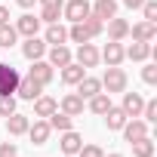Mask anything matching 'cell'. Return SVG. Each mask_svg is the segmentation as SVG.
Instances as JSON below:
<instances>
[{
	"mask_svg": "<svg viewBox=\"0 0 157 157\" xmlns=\"http://www.w3.org/2000/svg\"><path fill=\"white\" fill-rule=\"evenodd\" d=\"M99 80H102V90H108V96L111 93H123L126 90V71L120 65H108V71L99 77Z\"/></svg>",
	"mask_w": 157,
	"mask_h": 157,
	"instance_id": "6da1fadb",
	"label": "cell"
},
{
	"mask_svg": "<svg viewBox=\"0 0 157 157\" xmlns=\"http://www.w3.org/2000/svg\"><path fill=\"white\" fill-rule=\"evenodd\" d=\"M90 13H93L90 10V0H68V3H62V16L68 22H83Z\"/></svg>",
	"mask_w": 157,
	"mask_h": 157,
	"instance_id": "7a4b0ae2",
	"label": "cell"
},
{
	"mask_svg": "<svg viewBox=\"0 0 157 157\" xmlns=\"http://www.w3.org/2000/svg\"><path fill=\"white\" fill-rule=\"evenodd\" d=\"M19 86V71L13 65H3L0 62V96H13Z\"/></svg>",
	"mask_w": 157,
	"mask_h": 157,
	"instance_id": "3957f363",
	"label": "cell"
},
{
	"mask_svg": "<svg viewBox=\"0 0 157 157\" xmlns=\"http://www.w3.org/2000/svg\"><path fill=\"white\" fill-rule=\"evenodd\" d=\"M148 126H151V123H145L142 117H129V120L123 123V129H120V132H123V139H126V142H136V139L148 136Z\"/></svg>",
	"mask_w": 157,
	"mask_h": 157,
	"instance_id": "277c9868",
	"label": "cell"
},
{
	"mask_svg": "<svg viewBox=\"0 0 157 157\" xmlns=\"http://www.w3.org/2000/svg\"><path fill=\"white\" fill-rule=\"evenodd\" d=\"M16 34H22V37H34L37 31H40V19L37 16H31V13H25V16H19L16 19Z\"/></svg>",
	"mask_w": 157,
	"mask_h": 157,
	"instance_id": "5b68a950",
	"label": "cell"
},
{
	"mask_svg": "<svg viewBox=\"0 0 157 157\" xmlns=\"http://www.w3.org/2000/svg\"><path fill=\"white\" fill-rule=\"evenodd\" d=\"M43 52H46V40H40L37 34H34V37H28V40L22 43V56H25L28 62H37V59H43Z\"/></svg>",
	"mask_w": 157,
	"mask_h": 157,
	"instance_id": "8992f818",
	"label": "cell"
},
{
	"mask_svg": "<svg viewBox=\"0 0 157 157\" xmlns=\"http://www.w3.org/2000/svg\"><path fill=\"white\" fill-rule=\"evenodd\" d=\"M102 59H99V49L93 43H77V65H83V68H96Z\"/></svg>",
	"mask_w": 157,
	"mask_h": 157,
	"instance_id": "52a82bcc",
	"label": "cell"
},
{
	"mask_svg": "<svg viewBox=\"0 0 157 157\" xmlns=\"http://www.w3.org/2000/svg\"><path fill=\"white\" fill-rule=\"evenodd\" d=\"M52 74H56V71H52V65H49V62H43V59H37V62L31 65V71H28V77H31V80H37L40 86H46V83L52 80Z\"/></svg>",
	"mask_w": 157,
	"mask_h": 157,
	"instance_id": "ba28073f",
	"label": "cell"
},
{
	"mask_svg": "<svg viewBox=\"0 0 157 157\" xmlns=\"http://www.w3.org/2000/svg\"><path fill=\"white\" fill-rule=\"evenodd\" d=\"M16 93H19V99H25V102H34V99L43 93V86H40L37 80H31V77H19V86H16Z\"/></svg>",
	"mask_w": 157,
	"mask_h": 157,
	"instance_id": "9c48e42d",
	"label": "cell"
},
{
	"mask_svg": "<svg viewBox=\"0 0 157 157\" xmlns=\"http://www.w3.org/2000/svg\"><path fill=\"white\" fill-rule=\"evenodd\" d=\"M129 34H132V40H145V43H151L154 37H157V22H139V25H129Z\"/></svg>",
	"mask_w": 157,
	"mask_h": 157,
	"instance_id": "30bf717a",
	"label": "cell"
},
{
	"mask_svg": "<svg viewBox=\"0 0 157 157\" xmlns=\"http://www.w3.org/2000/svg\"><path fill=\"white\" fill-rule=\"evenodd\" d=\"M102 117H105V126H108V129H114V132H120V129H123V123L129 120V114H126L123 108H117V105H111Z\"/></svg>",
	"mask_w": 157,
	"mask_h": 157,
	"instance_id": "8fae6325",
	"label": "cell"
},
{
	"mask_svg": "<svg viewBox=\"0 0 157 157\" xmlns=\"http://www.w3.org/2000/svg\"><path fill=\"white\" fill-rule=\"evenodd\" d=\"M80 145H83V139H80V132H74V129H65V132H62V139H59L62 154H74V157H77Z\"/></svg>",
	"mask_w": 157,
	"mask_h": 157,
	"instance_id": "7c38bea8",
	"label": "cell"
},
{
	"mask_svg": "<svg viewBox=\"0 0 157 157\" xmlns=\"http://www.w3.org/2000/svg\"><path fill=\"white\" fill-rule=\"evenodd\" d=\"M151 52H154V49H151V43H145V40H132L129 46H123V56L132 59V62H145Z\"/></svg>",
	"mask_w": 157,
	"mask_h": 157,
	"instance_id": "4fadbf2b",
	"label": "cell"
},
{
	"mask_svg": "<svg viewBox=\"0 0 157 157\" xmlns=\"http://www.w3.org/2000/svg\"><path fill=\"white\" fill-rule=\"evenodd\" d=\"M96 93H102V80H99V77H90V74H83V80L77 83V96H80V99L86 102V99H93Z\"/></svg>",
	"mask_w": 157,
	"mask_h": 157,
	"instance_id": "5bb4252c",
	"label": "cell"
},
{
	"mask_svg": "<svg viewBox=\"0 0 157 157\" xmlns=\"http://www.w3.org/2000/svg\"><path fill=\"white\" fill-rule=\"evenodd\" d=\"M99 59H105L108 65H120V62L126 59V56H123V43H120V40H108V46L99 52Z\"/></svg>",
	"mask_w": 157,
	"mask_h": 157,
	"instance_id": "9a60e30c",
	"label": "cell"
},
{
	"mask_svg": "<svg viewBox=\"0 0 157 157\" xmlns=\"http://www.w3.org/2000/svg\"><path fill=\"white\" fill-rule=\"evenodd\" d=\"M49 132H52L49 120H34V123L28 126V136H31V142H34V145H46Z\"/></svg>",
	"mask_w": 157,
	"mask_h": 157,
	"instance_id": "2e32d148",
	"label": "cell"
},
{
	"mask_svg": "<svg viewBox=\"0 0 157 157\" xmlns=\"http://www.w3.org/2000/svg\"><path fill=\"white\" fill-rule=\"evenodd\" d=\"M83 105H86V102L77 96V93H68V96L62 99V105H59V108H62L68 117H80V114H83Z\"/></svg>",
	"mask_w": 157,
	"mask_h": 157,
	"instance_id": "e0dca14e",
	"label": "cell"
},
{
	"mask_svg": "<svg viewBox=\"0 0 157 157\" xmlns=\"http://www.w3.org/2000/svg\"><path fill=\"white\" fill-rule=\"evenodd\" d=\"M90 10H93V16H96V19L108 22V19H114V16H117V0H96Z\"/></svg>",
	"mask_w": 157,
	"mask_h": 157,
	"instance_id": "ac0fdd59",
	"label": "cell"
},
{
	"mask_svg": "<svg viewBox=\"0 0 157 157\" xmlns=\"http://www.w3.org/2000/svg\"><path fill=\"white\" fill-rule=\"evenodd\" d=\"M83 74H86V68L83 65H77V62H68L65 68H62V80L68 83V86H77L83 80Z\"/></svg>",
	"mask_w": 157,
	"mask_h": 157,
	"instance_id": "d6986e66",
	"label": "cell"
},
{
	"mask_svg": "<svg viewBox=\"0 0 157 157\" xmlns=\"http://www.w3.org/2000/svg\"><path fill=\"white\" fill-rule=\"evenodd\" d=\"M68 62H74V56H71V49H68L65 43L49 46V65H52V68H65Z\"/></svg>",
	"mask_w": 157,
	"mask_h": 157,
	"instance_id": "ffe728a7",
	"label": "cell"
},
{
	"mask_svg": "<svg viewBox=\"0 0 157 157\" xmlns=\"http://www.w3.org/2000/svg\"><path fill=\"white\" fill-rule=\"evenodd\" d=\"M120 108H123L129 117H139L142 108H145V99H142L139 93H126V90H123V105H120Z\"/></svg>",
	"mask_w": 157,
	"mask_h": 157,
	"instance_id": "44dd1931",
	"label": "cell"
},
{
	"mask_svg": "<svg viewBox=\"0 0 157 157\" xmlns=\"http://www.w3.org/2000/svg\"><path fill=\"white\" fill-rule=\"evenodd\" d=\"M123 37H129V22L126 19H108V40H123Z\"/></svg>",
	"mask_w": 157,
	"mask_h": 157,
	"instance_id": "7402d4cb",
	"label": "cell"
},
{
	"mask_svg": "<svg viewBox=\"0 0 157 157\" xmlns=\"http://www.w3.org/2000/svg\"><path fill=\"white\" fill-rule=\"evenodd\" d=\"M52 111H59V102H56L52 96H43V93H40V96L34 99V114H37V117H49Z\"/></svg>",
	"mask_w": 157,
	"mask_h": 157,
	"instance_id": "603a6c76",
	"label": "cell"
},
{
	"mask_svg": "<svg viewBox=\"0 0 157 157\" xmlns=\"http://www.w3.org/2000/svg\"><path fill=\"white\" fill-rule=\"evenodd\" d=\"M28 126H31V120H28L25 114H19V111L6 117V129H10V136H25Z\"/></svg>",
	"mask_w": 157,
	"mask_h": 157,
	"instance_id": "cb8c5ba5",
	"label": "cell"
},
{
	"mask_svg": "<svg viewBox=\"0 0 157 157\" xmlns=\"http://www.w3.org/2000/svg\"><path fill=\"white\" fill-rule=\"evenodd\" d=\"M43 40H46L49 46H59V43H65V40H68V28H65V25H59V22H52V25L46 28Z\"/></svg>",
	"mask_w": 157,
	"mask_h": 157,
	"instance_id": "d4e9b609",
	"label": "cell"
},
{
	"mask_svg": "<svg viewBox=\"0 0 157 157\" xmlns=\"http://www.w3.org/2000/svg\"><path fill=\"white\" fill-rule=\"evenodd\" d=\"M86 102H90V111H93V114H105V111L111 108V96H108L105 90H102V93H96V96H93V99H86Z\"/></svg>",
	"mask_w": 157,
	"mask_h": 157,
	"instance_id": "484cf974",
	"label": "cell"
},
{
	"mask_svg": "<svg viewBox=\"0 0 157 157\" xmlns=\"http://www.w3.org/2000/svg\"><path fill=\"white\" fill-rule=\"evenodd\" d=\"M68 40H74V43H90L93 37H90V31H86L83 22H71V28H68Z\"/></svg>",
	"mask_w": 157,
	"mask_h": 157,
	"instance_id": "4316f807",
	"label": "cell"
},
{
	"mask_svg": "<svg viewBox=\"0 0 157 157\" xmlns=\"http://www.w3.org/2000/svg\"><path fill=\"white\" fill-rule=\"evenodd\" d=\"M129 145H132V154H136V157H151V154H154L151 136H142V139H136V142H129Z\"/></svg>",
	"mask_w": 157,
	"mask_h": 157,
	"instance_id": "83f0119b",
	"label": "cell"
},
{
	"mask_svg": "<svg viewBox=\"0 0 157 157\" xmlns=\"http://www.w3.org/2000/svg\"><path fill=\"white\" fill-rule=\"evenodd\" d=\"M71 123H74V117H68L65 111H52V114H49V126H52V129H59V132L71 129Z\"/></svg>",
	"mask_w": 157,
	"mask_h": 157,
	"instance_id": "f1b7e54d",
	"label": "cell"
},
{
	"mask_svg": "<svg viewBox=\"0 0 157 157\" xmlns=\"http://www.w3.org/2000/svg\"><path fill=\"white\" fill-rule=\"evenodd\" d=\"M37 19H40V22H46V25L59 22V19H62V3H49V6H43Z\"/></svg>",
	"mask_w": 157,
	"mask_h": 157,
	"instance_id": "f546056e",
	"label": "cell"
},
{
	"mask_svg": "<svg viewBox=\"0 0 157 157\" xmlns=\"http://www.w3.org/2000/svg\"><path fill=\"white\" fill-rule=\"evenodd\" d=\"M16 40H19V34H16V28H13V25H0V49L13 46Z\"/></svg>",
	"mask_w": 157,
	"mask_h": 157,
	"instance_id": "4dcf8cb0",
	"label": "cell"
},
{
	"mask_svg": "<svg viewBox=\"0 0 157 157\" xmlns=\"http://www.w3.org/2000/svg\"><path fill=\"white\" fill-rule=\"evenodd\" d=\"M83 25H86V31H90V37H99V34L105 31V22H102V19H96L93 13H90V16L83 19Z\"/></svg>",
	"mask_w": 157,
	"mask_h": 157,
	"instance_id": "1f68e13d",
	"label": "cell"
},
{
	"mask_svg": "<svg viewBox=\"0 0 157 157\" xmlns=\"http://www.w3.org/2000/svg\"><path fill=\"white\" fill-rule=\"evenodd\" d=\"M145 123H154L157 120V99H148L145 102V108H142V114H139Z\"/></svg>",
	"mask_w": 157,
	"mask_h": 157,
	"instance_id": "d6a6232c",
	"label": "cell"
},
{
	"mask_svg": "<svg viewBox=\"0 0 157 157\" xmlns=\"http://www.w3.org/2000/svg\"><path fill=\"white\" fill-rule=\"evenodd\" d=\"M16 114V96H0V117Z\"/></svg>",
	"mask_w": 157,
	"mask_h": 157,
	"instance_id": "836d02e7",
	"label": "cell"
},
{
	"mask_svg": "<svg viewBox=\"0 0 157 157\" xmlns=\"http://www.w3.org/2000/svg\"><path fill=\"white\" fill-rule=\"evenodd\" d=\"M142 13H145V22H157V0H145Z\"/></svg>",
	"mask_w": 157,
	"mask_h": 157,
	"instance_id": "e575fe53",
	"label": "cell"
},
{
	"mask_svg": "<svg viewBox=\"0 0 157 157\" xmlns=\"http://www.w3.org/2000/svg\"><path fill=\"white\" fill-rule=\"evenodd\" d=\"M77 157H105V151H102L99 145H80Z\"/></svg>",
	"mask_w": 157,
	"mask_h": 157,
	"instance_id": "d590c367",
	"label": "cell"
},
{
	"mask_svg": "<svg viewBox=\"0 0 157 157\" xmlns=\"http://www.w3.org/2000/svg\"><path fill=\"white\" fill-rule=\"evenodd\" d=\"M142 80H145L148 86L157 83V65H145V68H142Z\"/></svg>",
	"mask_w": 157,
	"mask_h": 157,
	"instance_id": "8d00e7d4",
	"label": "cell"
},
{
	"mask_svg": "<svg viewBox=\"0 0 157 157\" xmlns=\"http://www.w3.org/2000/svg\"><path fill=\"white\" fill-rule=\"evenodd\" d=\"M19 151H16V145L13 142H0V157H16Z\"/></svg>",
	"mask_w": 157,
	"mask_h": 157,
	"instance_id": "74e56055",
	"label": "cell"
},
{
	"mask_svg": "<svg viewBox=\"0 0 157 157\" xmlns=\"http://www.w3.org/2000/svg\"><path fill=\"white\" fill-rule=\"evenodd\" d=\"M142 3H145V0H123L126 10H142Z\"/></svg>",
	"mask_w": 157,
	"mask_h": 157,
	"instance_id": "f35d334b",
	"label": "cell"
},
{
	"mask_svg": "<svg viewBox=\"0 0 157 157\" xmlns=\"http://www.w3.org/2000/svg\"><path fill=\"white\" fill-rule=\"evenodd\" d=\"M0 25H10V10L0 6Z\"/></svg>",
	"mask_w": 157,
	"mask_h": 157,
	"instance_id": "ab89813d",
	"label": "cell"
},
{
	"mask_svg": "<svg viewBox=\"0 0 157 157\" xmlns=\"http://www.w3.org/2000/svg\"><path fill=\"white\" fill-rule=\"evenodd\" d=\"M16 3H19V6H22V10H31V6H34V3H37V0H16Z\"/></svg>",
	"mask_w": 157,
	"mask_h": 157,
	"instance_id": "60d3db41",
	"label": "cell"
},
{
	"mask_svg": "<svg viewBox=\"0 0 157 157\" xmlns=\"http://www.w3.org/2000/svg\"><path fill=\"white\" fill-rule=\"evenodd\" d=\"M43 6H49V3H65V0H40Z\"/></svg>",
	"mask_w": 157,
	"mask_h": 157,
	"instance_id": "b9f144b4",
	"label": "cell"
},
{
	"mask_svg": "<svg viewBox=\"0 0 157 157\" xmlns=\"http://www.w3.org/2000/svg\"><path fill=\"white\" fill-rule=\"evenodd\" d=\"M105 157H123V154H105Z\"/></svg>",
	"mask_w": 157,
	"mask_h": 157,
	"instance_id": "7bdbcfd3",
	"label": "cell"
},
{
	"mask_svg": "<svg viewBox=\"0 0 157 157\" xmlns=\"http://www.w3.org/2000/svg\"><path fill=\"white\" fill-rule=\"evenodd\" d=\"M62 157H74V154H62Z\"/></svg>",
	"mask_w": 157,
	"mask_h": 157,
	"instance_id": "ee69618b",
	"label": "cell"
},
{
	"mask_svg": "<svg viewBox=\"0 0 157 157\" xmlns=\"http://www.w3.org/2000/svg\"><path fill=\"white\" fill-rule=\"evenodd\" d=\"M16 157H19V154H16Z\"/></svg>",
	"mask_w": 157,
	"mask_h": 157,
	"instance_id": "f6af8a7d",
	"label": "cell"
}]
</instances>
